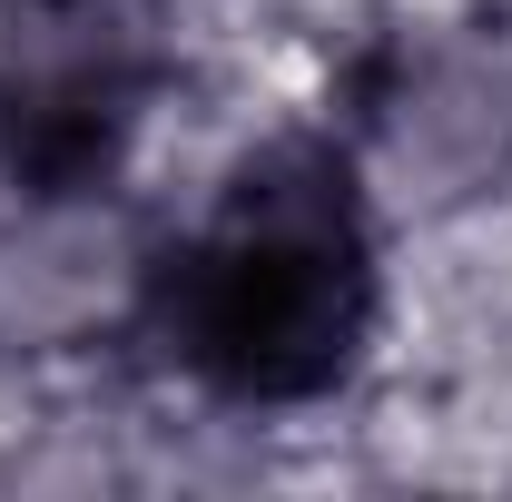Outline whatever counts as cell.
Here are the masks:
<instances>
[{"label":"cell","mask_w":512,"mask_h":502,"mask_svg":"<svg viewBox=\"0 0 512 502\" xmlns=\"http://www.w3.org/2000/svg\"><path fill=\"white\" fill-rule=\"evenodd\" d=\"M158 335L227 404H316L375 335V237L325 138H276L158 276Z\"/></svg>","instance_id":"1"},{"label":"cell","mask_w":512,"mask_h":502,"mask_svg":"<svg viewBox=\"0 0 512 502\" xmlns=\"http://www.w3.org/2000/svg\"><path fill=\"white\" fill-rule=\"evenodd\" d=\"M158 99L138 0H0V178L40 207L99 197Z\"/></svg>","instance_id":"2"}]
</instances>
